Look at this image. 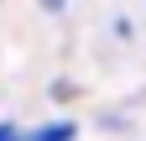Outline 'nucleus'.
I'll list each match as a JSON object with an SVG mask.
<instances>
[{"mask_svg": "<svg viewBox=\"0 0 146 141\" xmlns=\"http://www.w3.org/2000/svg\"><path fill=\"white\" fill-rule=\"evenodd\" d=\"M73 136V120H52V126H42V131H31L26 141H68Z\"/></svg>", "mask_w": 146, "mask_h": 141, "instance_id": "obj_1", "label": "nucleus"}]
</instances>
